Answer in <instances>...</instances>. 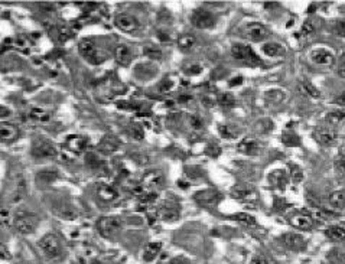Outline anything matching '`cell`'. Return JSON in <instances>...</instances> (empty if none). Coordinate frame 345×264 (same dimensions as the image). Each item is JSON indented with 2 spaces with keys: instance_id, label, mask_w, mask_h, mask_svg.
<instances>
[{
  "instance_id": "680465c9",
  "label": "cell",
  "mask_w": 345,
  "mask_h": 264,
  "mask_svg": "<svg viewBox=\"0 0 345 264\" xmlns=\"http://www.w3.org/2000/svg\"><path fill=\"white\" fill-rule=\"evenodd\" d=\"M158 36L161 38V41H162V42H168V41H169V36H168L166 33H164V32H159V33H158Z\"/></svg>"
},
{
  "instance_id": "4316f807",
  "label": "cell",
  "mask_w": 345,
  "mask_h": 264,
  "mask_svg": "<svg viewBox=\"0 0 345 264\" xmlns=\"http://www.w3.org/2000/svg\"><path fill=\"white\" fill-rule=\"evenodd\" d=\"M231 196L238 201H256L257 199V192L253 186H246V188H234L231 191Z\"/></svg>"
},
{
  "instance_id": "b9f144b4",
  "label": "cell",
  "mask_w": 345,
  "mask_h": 264,
  "mask_svg": "<svg viewBox=\"0 0 345 264\" xmlns=\"http://www.w3.org/2000/svg\"><path fill=\"white\" fill-rule=\"evenodd\" d=\"M334 166H335V172L340 178H345V156H340L335 159L334 162Z\"/></svg>"
},
{
  "instance_id": "60d3db41",
  "label": "cell",
  "mask_w": 345,
  "mask_h": 264,
  "mask_svg": "<svg viewBox=\"0 0 345 264\" xmlns=\"http://www.w3.org/2000/svg\"><path fill=\"white\" fill-rule=\"evenodd\" d=\"M332 30L335 35L345 38V19H337L332 22Z\"/></svg>"
},
{
  "instance_id": "6da1fadb",
  "label": "cell",
  "mask_w": 345,
  "mask_h": 264,
  "mask_svg": "<svg viewBox=\"0 0 345 264\" xmlns=\"http://www.w3.org/2000/svg\"><path fill=\"white\" fill-rule=\"evenodd\" d=\"M30 156L35 159H55L58 157V149L52 140L35 137L30 144Z\"/></svg>"
},
{
  "instance_id": "9c48e42d",
  "label": "cell",
  "mask_w": 345,
  "mask_h": 264,
  "mask_svg": "<svg viewBox=\"0 0 345 264\" xmlns=\"http://www.w3.org/2000/svg\"><path fill=\"white\" fill-rule=\"evenodd\" d=\"M179 204L176 201H169L166 199L165 202L158 209V217L159 220L166 221V223H173L179 220Z\"/></svg>"
},
{
  "instance_id": "bcb514c9",
  "label": "cell",
  "mask_w": 345,
  "mask_h": 264,
  "mask_svg": "<svg viewBox=\"0 0 345 264\" xmlns=\"http://www.w3.org/2000/svg\"><path fill=\"white\" fill-rule=\"evenodd\" d=\"M315 30H317V28H315V23L309 19V20H306L304 25H302V28H301V33H302L304 36H309V35H312Z\"/></svg>"
},
{
  "instance_id": "8fae6325",
  "label": "cell",
  "mask_w": 345,
  "mask_h": 264,
  "mask_svg": "<svg viewBox=\"0 0 345 264\" xmlns=\"http://www.w3.org/2000/svg\"><path fill=\"white\" fill-rule=\"evenodd\" d=\"M314 137L319 144L322 146H334L338 141V133L335 132L334 127L330 126H321L317 127L314 132Z\"/></svg>"
},
{
  "instance_id": "484cf974",
  "label": "cell",
  "mask_w": 345,
  "mask_h": 264,
  "mask_svg": "<svg viewBox=\"0 0 345 264\" xmlns=\"http://www.w3.org/2000/svg\"><path fill=\"white\" fill-rule=\"evenodd\" d=\"M289 178L290 175H288L285 170L277 169V170L272 172V173L269 175V182H270V185H272L273 188H276V189H285L286 185H288Z\"/></svg>"
},
{
  "instance_id": "94428289",
  "label": "cell",
  "mask_w": 345,
  "mask_h": 264,
  "mask_svg": "<svg viewBox=\"0 0 345 264\" xmlns=\"http://www.w3.org/2000/svg\"><path fill=\"white\" fill-rule=\"evenodd\" d=\"M340 62H341V64H345V51L340 55Z\"/></svg>"
},
{
  "instance_id": "d4e9b609",
  "label": "cell",
  "mask_w": 345,
  "mask_h": 264,
  "mask_svg": "<svg viewBox=\"0 0 345 264\" xmlns=\"http://www.w3.org/2000/svg\"><path fill=\"white\" fill-rule=\"evenodd\" d=\"M59 179V173L55 169H43L41 172L36 173V183L39 186H48L52 185Z\"/></svg>"
},
{
  "instance_id": "f907efd6",
  "label": "cell",
  "mask_w": 345,
  "mask_h": 264,
  "mask_svg": "<svg viewBox=\"0 0 345 264\" xmlns=\"http://www.w3.org/2000/svg\"><path fill=\"white\" fill-rule=\"evenodd\" d=\"M169 264H192V263H191V260H189L188 257H185V256H176V257H173V259L169 262Z\"/></svg>"
},
{
  "instance_id": "7bdbcfd3",
  "label": "cell",
  "mask_w": 345,
  "mask_h": 264,
  "mask_svg": "<svg viewBox=\"0 0 345 264\" xmlns=\"http://www.w3.org/2000/svg\"><path fill=\"white\" fill-rule=\"evenodd\" d=\"M127 130H129V133L132 134V137H133V139L142 140L143 139V136H145L143 129H142L139 125H136V123H133V125L129 126V127H127Z\"/></svg>"
},
{
  "instance_id": "74e56055",
  "label": "cell",
  "mask_w": 345,
  "mask_h": 264,
  "mask_svg": "<svg viewBox=\"0 0 345 264\" xmlns=\"http://www.w3.org/2000/svg\"><path fill=\"white\" fill-rule=\"evenodd\" d=\"M217 103L222 107H233L235 104V97L231 93H221L217 97Z\"/></svg>"
},
{
  "instance_id": "ee69618b",
  "label": "cell",
  "mask_w": 345,
  "mask_h": 264,
  "mask_svg": "<svg viewBox=\"0 0 345 264\" xmlns=\"http://www.w3.org/2000/svg\"><path fill=\"white\" fill-rule=\"evenodd\" d=\"M266 98L269 101H273V103H282L285 100V93L279 91V90H275V91H269L266 93Z\"/></svg>"
},
{
  "instance_id": "603a6c76",
  "label": "cell",
  "mask_w": 345,
  "mask_h": 264,
  "mask_svg": "<svg viewBox=\"0 0 345 264\" xmlns=\"http://www.w3.org/2000/svg\"><path fill=\"white\" fill-rule=\"evenodd\" d=\"M96 192L97 195H98V198H100L101 201H104V202H113V201H116V199L119 198V191H117L114 186L107 185V183L98 185Z\"/></svg>"
},
{
  "instance_id": "ab89813d",
  "label": "cell",
  "mask_w": 345,
  "mask_h": 264,
  "mask_svg": "<svg viewBox=\"0 0 345 264\" xmlns=\"http://www.w3.org/2000/svg\"><path fill=\"white\" fill-rule=\"evenodd\" d=\"M143 54L148 56V58H151V59H161V58H162V51H161L159 48L153 46V45L145 46Z\"/></svg>"
},
{
  "instance_id": "d590c367",
  "label": "cell",
  "mask_w": 345,
  "mask_h": 264,
  "mask_svg": "<svg viewBox=\"0 0 345 264\" xmlns=\"http://www.w3.org/2000/svg\"><path fill=\"white\" fill-rule=\"evenodd\" d=\"M231 218H233L234 221H237V223L244 224V225H249V227H254V225L257 224L256 218H254V217H251V215H249V214H246V212H241V214L233 215Z\"/></svg>"
},
{
  "instance_id": "d6986e66",
  "label": "cell",
  "mask_w": 345,
  "mask_h": 264,
  "mask_svg": "<svg viewBox=\"0 0 345 264\" xmlns=\"http://www.w3.org/2000/svg\"><path fill=\"white\" fill-rule=\"evenodd\" d=\"M237 149H238V152H241L243 154H247V156H257L259 153L262 152L260 141L256 140L254 137H244L238 143Z\"/></svg>"
},
{
  "instance_id": "5bb4252c",
  "label": "cell",
  "mask_w": 345,
  "mask_h": 264,
  "mask_svg": "<svg viewBox=\"0 0 345 264\" xmlns=\"http://www.w3.org/2000/svg\"><path fill=\"white\" fill-rule=\"evenodd\" d=\"M309 56H311V61L314 64L322 65V67H331L335 62V55L327 48H315V49H312Z\"/></svg>"
},
{
  "instance_id": "9f6ffc18",
  "label": "cell",
  "mask_w": 345,
  "mask_h": 264,
  "mask_svg": "<svg viewBox=\"0 0 345 264\" xmlns=\"http://www.w3.org/2000/svg\"><path fill=\"white\" fill-rule=\"evenodd\" d=\"M243 83V77H235V78H233V80H230V85L231 87H235V85H240V84Z\"/></svg>"
},
{
  "instance_id": "7402d4cb",
  "label": "cell",
  "mask_w": 345,
  "mask_h": 264,
  "mask_svg": "<svg viewBox=\"0 0 345 264\" xmlns=\"http://www.w3.org/2000/svg\"><path fill=\"white\" fill-rule=\"evenodd\" d=\"M19 129L16 127L12 123H6V122H1V126H0V136H1V140L6 141V143H13L16 140L19 139Z\"/></svg>"
},
{
  "instance_id": "5b68a950",
  "label": "cell",
  "mask_w": 345,
  "mask_h": 264,
  "mask_svg": "<svg viewBox=\"0 0 345 264\" xmlns=\"http://www.w3.org/2000/svg\"><path fill=\"white\" fill-rule=\"evenodd\" d=\"M243 36L251 42H262L270 36V29L259 22H251L243 28Z\"/></svg>"
},
{
  "instance_id": "d6a6232c",
  "label": "cell",
  "mask_w": 345,
  "mask_h": 264,
  "mask_svg": "<svg viewBox=\"0 0 345 264\" xmlns=\"http://www.w3.org/2000/svg\"><path fill=\"white\" fill-rule=\"evenodd\" d=\"M325 236L332 241H345V227L331 225L325 230Z\"/></svg>"
},
{
  "instance_id": "6f0895ef",
  "label": "cell",
  "mask_w": 345,
  "mask_h": 264,
  "mask_svg": "<svg viewBox=\"0 0 345 264\" xmlns=\"http://www.w3.org/2000/svg\"><path fill=\"white\" fill-rule=\"evenodd\" d=\"M7 116H10V110H7L4 106H1V109H0V117L4 119V117H7Z\"/></svg>"
},
{
  "instance_id": "816d5d0a",
  "label": "cell",
  "mask_w": 345,
  "mask_h": 264,
  "mask_svg": "<svg viewBox=\"0 0 345 264\" xmlns=\"http://www.w3.org/2000/svg\"><path fill=\"white\" fill-rule=\"evenodd\" d=\"M185 72H186L188 75H199V74L202 72V67H201V65H196V64H195V65H191V67H188Z\"/></svg>"
},
{
  "instance_id": "f5cc1de1",
  "label": "cell",
  "mask_w": 345,
  "mask_h": 264,
  "mask_svg": "<svg viewBox=\"0 0 345 264\" xmlns=\"http://www.w3.org/2000/svg\"><path fill=\"white\" fill-rule=\"evenodd\" d=\"M334 104L335 106H340V107H345V91L341 93L340 96H337V98L334 100Z\"/></svg>"
},
{
  "instance_id": "ffe728a7",
  "label": "cell",
  "mask_w": 345,
  "mask_h": 264,
  "mask_svg": "<svg viewBox=\"0 0 345 264\" xmlns=\"http://www.w3.org/2000/svg\"><path fill=\"white\" fill-rule=\"evenodd\" d=\"M290 224L298 228V230H302V231H308V230H312L314 225H315V221L314 218L311 217V214H306V212H301V214H295L290 217Z\"/></svg>"
},
{
  "instance_id": "681fc988",
  "label": "cell",
  "mask_w": 345,
  "mask_h": 264,
  "mask_svg": "<svg viewBox=\"0 0 345 264\" xmlns=\"http://www.w3.org/2000/svg\"><path fill=\"white\" fill-rule=\"evenodd\" d=\"M205 153L207 154H209V156H212V157H217V156H220L221 153V149L217 146V144H212V143H209L208 144V147L205 149Z\"/></svg>"
},
{
  "instance_id": "ac0fdd59",
  "label": "cell",
  "mask_w": 345,
  "mask_h": 264,
  "mask_svg": "<svg viewBox=\"0 0 345 264\" xmlns=\"http://www.w3.org/2000/svg\"><path fill=\"white\" fill-rule=\"evenodd\" d=\"M122 146V141L114 134H106L98 141L97 149L103 153H116Z\"/></svg>"
},
{
  "instance_id": "f1b7e54d",
  "label": "cell",
  "mask_w": 345,
  "mask_h": 264,
  "mask_svg": "<svg viewBox=\"0 0 345 264\" xmlns=\"http://www.w3.org/2000/svg\"><path fill=\"white\" fill-rule=\"evenodd\" d=\"M330 207L334 211H344L345 209V192L344 191H334L328 198Z\"/></svg>"
},
{
  "instance_id": "4fadbf2b",
  "label": "cell",
  "mask_w": 345,
  "mask_h": 264,
  "mask_svg": "<svg viewBox=\"0 0 345 264\" xmlns=\"http://www.w3.org/2000/svg\"><path fill=\"white\" fill-rule=\"evenodd\" d=\"M280 241H282V244L290 251H304L306 250V246H308L306 238L299 236V234H295V233L283 234L282 238H280Z\"/></svg>"
},
{
  "instance_id": "836d02e7",
  "label": "cell",
  "mask_w": 345,
  "mask_h": 264,
  "mask_svg": "<svg viewBox=\"0 0 345 264\" xmlns=\"http://www.w3.org/2000/svg\"><path fill=\"white\" fill-rule=\"evenodd\" d=\"M218 133L222 139L233 140L238 137L240 130H238V127L233 125H218Z\"/></svg>"
},
{
  "instance_id": "ba28073f",
  "label": "cell",
  "mask_w": 345,
  "mask_h": 264,
  "mask_svg": "<svg viewBox=\"0 0 345 264\" xmlns=\"http://www.w3.org/2000/svg\"><path fill=\"white\" fill-rule=\"evenodd\" d=\"M14 227L16 230L20 233V234H32L38 230L39 227V218L35 215V214H25V215H20L14 220Z\"/></svg>"
},
{
  "instance_id": "7c38bea8",
  "label": "cell",
  "mask_w": 345,
  "mask_h": 264,
  "mask_svg": "<svg viewBox=\"0 0 345 264\" xmlns=\"http://www.w3.org/2000/svg\"><path fill=\"white\" fill-rule=\"evenodd\" d=\"M64 147L69 153L80 154V153L85 152V149L88 147V139L83 134H71L64 141Z\"/></svg>"
},
{
  "instance_id": "52a82bcc",
  "label": "cell",
  "mask_w": 345,
  "mask_h": 264,
  "mask_svg": "<svg viewBox=\"0 0 345 264\" xmlns=\"http://www.w3.org/2000/svg\"><path fill=\"white\" fill-rule=\"evenodd\" d=\"M231 55L238 61H246V62L256 64V65L262 64V59L257 56V54L250 48L249 45H244V43H234L231 46Z\"/></svg>"
},
{
  "instance_id": "c3c4849f",
  "label": "cell",
  "mask_w": 345,
  "mask_h": 264,
  "mask_svg": "<svg viewBox=\"0 0 345 264\" xmlns=\"http://www.w3.org/2000/svg\"><path fill=\"white\" fill-rule=\"evenodd\" d=\"M173 85H175L173 78L168 77V78H165V80L162 81V84H161V91H164V93H166V91H171V90L173 88Z\"/></svg>"
},
{
  "instance_id": "cb8c5ba5",
  "label": "cell",
  "mask_w": 345,
  "mask_h": 264,
  "mask_svg": "<svg viewBox=\"0 0 345 264\" xmlns=\"http://www.w3.org/2000/svg\"><path fill=\"white\" fill-rule=\"evenodd\" d=\"M262 52L269 58H280L286 54V48L279 42H266L262 45Z\"/></svg>"
},
{
  "instance_id": "11a10c76",
  "label": "cell",
  "mask_w": 345,
  "mask_h": 264,
  "mask_svg": "<svg viewBox=\"0 0 345 264\" xmlns=\"http://www.w3.org/2000/svg\"><path fill=\"white\" fill-rule=\"evenodd\" d=\"M337 75L345 80V64H340V67L337 68Z\"/></svg>"
},
{
  "instance_id": "f6af8a7d",
  "label": "cell",
  "mask_w": 345,
  "mask_h": 264,
  "mask_svg": "<svg viewBox=\"0 0 345 264\" xmlns=\"http://www.w3.org/2000/svg\"><path fill=\"white\" fill-rule=\"evenodd\" d=\"M283 141H285V144H288V146H298V144H299V137H298L293 132H286V133L283 134Z\"/></svg>"
},
{
  "instance_id": "7dc6e473",
  "label": "cell",
  "mask_w": 345,
  "mask_h": 264,
  "mask_svg": "<svg viewBox=\"0 0 345 264\" xmlns=\"http://www.w3.org/2000/svg\"><path fill=\"white\" fill-rule=\"evenodd\" d=\"M189 123H191V126L193 127V130H198V129H201V127H202V125H204L202 119H201L198 114L189 116Z\"/></svg>"
},
{
  "instance_id": "2e32d148",
  "label": "cell",
  "mask_w": 345,
  "mask_h": 264,
  "mask_svg": "<svg viewBox=\"0 0 345 264\" xmlns=\"http://www.w3.org/2000/svg\"><path fill=\"white\" fill-rule=\"evenodd\" d=\"M165 183V175L162 170H158V169H152V170H148L143 176H142V185L145 188H159Z\"/></svg>"
},
{
  "instance_id": "3957f363",
  "label": "cell",
  "mask_w": 345,
  "mask_h": 264,
  "mask_svg": "<svg viewBox=\"0 0 345 264\" xmlns=\"http://www.w3.org/2000/svg\"><path fill=\"white\" fill-rule=\"evenodd\" d=\"M78 52L88 64H93V65H100L104 61V55L98 49L96 42L87 39V38L78 43Z\"/></svg>"
},
{
  "instance_id": "8d00e7d4",
  "label": "cell",
  "mask_w": 345,
  "mask_h": 264,
  "mask_svg": "<svg viewBox=\"0 0 345 264\" xmlns=\"http://www.w3.org/2000/svg\"><path fill=\"white\" fill-rule=\"evenodd\" d=\"M155 201H158V194L152 192V191H148V192H145V194L139 196V204L142 207H149V205H152Z\"/></svg>"
},
{
  "instance_id": "44dd1931",
  "label": "cell",
  "mask_w": 345,
  "mask_h": 264,
  "mask_svg": "<svg viewBox=\"0 0 345 264\" xmlns=\"http://www.w3.org/2000/svg\"><path fill=\"white\" fill-rule=\"evenodd\" d=\"M114 58H116V61L120 65L129 67L132 64V61H133V52H132V49L127 45L120 43V45H117L114 48Z\"/></svg>"
},
{
  "instance_id": "30bf717a",
  "label": "cell",
  "mask_w": 345,
  "mask_h": 264,
  "mask_svg": "<svg viewBox=\"0 0 345 264\" xmlns=\"http://www.w3.org/2000/svg\"><path fill=\"white\" fill-rule=\"evenodd\" d=\"M52 211H54V215L62 218V220H67V221H72V220L80 217V211L71 201L58 202L52 207Z\"/></svg>"
},
{
  "instance_id": "f35d334b",
  "label": "cell",
  "mask_w": 345,
  "mask_h": 264,
  "mask_svg": "<svg viewBox=\"0 0 345 264\" xmlns=\"http://www.w3.org/2000/svg\"><path fill=\"white\" fill-rule=\"evenodd\" d=\"M304 170L301 167L298 166V165H290V181L296 185V183H301V182L304 181Z\"/></svg>"
},
{
  "instance_id": "8992f818",
  "label": "cell",
  "mask_w": 345,
  "mask_h": 264,
  "mask_svg": "<svg viewBox=\"0 0 345 264\" xmlns=\"http://www.w3.org/2000/svg\"><path fill=\"white\" fill-rule=\"evenodd\" d=\"M191 23L196 29H212L217 23V19L207 9H196L191 16Z\"/></svg>"
},
{
  "instance_id": "f546056e",
  "label": "cell",
  "mask_w": 345,
  "mask_h": 264,
  "mask_svg": "<svg viewBox=\"0 0 345 264\" xmlns=\"http://www.w3.org/2000/svg\"><path fill=\"white\" fill-rule=\"evenodd\" d=\"M161 250H162V243H159V241L149 243L146 246V249H145V253H143V260L146 263H151V262H153L159 256Z\"/></svg>"
},
{
  "instance_id": "e0dca14e",
  "label": "cell",
  "mask_w": 345,
  "mask_h": 264,
  "mask_svg": "<svg viewBox=\"0 0 345 264\" xmlns=\"http://www.w3.org/2000/svg\"><path fill=\"white\" fill-rule=\"evenodd\" d=\"M193 198L201 205H214V204H217L221 198H222V195L217 189L209 188V189H204V191L196 192V194L193 195Z\"/></svg>"
},
{
  "instance_id": "277c9868",
  "label": "cell",
  "mask_w": 345,
  "mask_h": 264,
  "mask_svg": "<svg viewBox=\"0 0 345 264\" xmlns=\"http://www.w3.org/2000/svg\"><path fill=\"white\" fill-rule=\"evenodd\" d=\"M39 246H41V250L45 253V256L51 260H59L64 254L62 244L55 234H46L42 237Z\"/></svg>"
},
{
  "instance_id": "9a60e30c",
  "label": "cell",
  "mask_w": 345,
  "mask_h": 264,
  "mask_svg": "<svg viewBox=\"0 0 345 264\" xmlns=\"http://www.w3.org/2000/svg\"><path fill=\"white\" fill-rule=\"evenodd\" d=\"M114 25L123 32H133L139 28V20L130 13H119L114 17Z\"/></svg>"
},
{
  "instance_id": "db71d44e",
  "label": "cell",
  "mask_w": 345,
  "mask_h": 264,
  "mask_svg": "<svg viewBox=\"0 0 345 264\" xmlns=\"http://www.w3.org/2000/svg\"><path fill=\"white\" fill-rule=\"evenodd\" d=\"M251 264H269V259H266L264 256H256Z\"/></svg>"
},
{
  "instance_id": "83f0119b",
  "label": "cell",
  "mask_w": 345,
  "mask_h": 264,
  "mask_svg": "<svg viewBox=\"0 0 345 264\" xmlns=\"http://www.w3.org/2000/svg\"><path fill=\"white\" fill-rule=\"evenodd\" d=\"M327 126L330 127H335V126H341L345 123V110L343 109H335V110H331L325 114L324 117Z\"/></svg>"
},
{
  "instance_id": "91938a15",
  "label": "cell",
  "mask_w": 345,
  "mask_h": 264,
  "mask_svg": "<svg viewBox=\"0 0 345 264\" xmlns=\"http://www.w3.org/2000/svg\"><path fill=\"white\" fill-rule=\"evenodd\" d=\"M179 101L180 103H189V101H192V97L191 96H180Z\"/></svg>"
},
{
  "instance_id": "7a4b0ae2",
  "label": "cell",
  "mask_w": 345,
  "mask_h": 264,
  "mask_svg": "<svg viewBox=\"0 0 345 264\" xmlns=\"http://www.w3.org/2000/svg\"><path fill=\"white\" fill-rule=\"evenodd\" d=\"M96 228L103 238L113 240L120 234L123 228V221L119 217H101L97 220Z\"/></svg>"
},
{
  "instance_id": "e575fe53",
  "label": "cell",
  "mask_w": 345,
  "mask_h": 264,
  "mask_svg": "<svg viewBox=\"0 0 345 264\" xmlns=\"http://www.w3.org/2000/svg\"><path fill=\"white\" fill-rule=\"evenodd\" d=\"M196 45V38L191 33H183L178 38V46L182 51H191Z\"/></svg>"
},
{
  "instance_id": "1f68e13d",
  "label": "cell",
  "mask_w": 345,
  "mask_h": 264,
  "mask_svg": "<svg viewBox=\"0 0 345 264\" xmlns=\"http://www.w3.org/2000/svg\"><path fill=\"white\" fill-rule=\"evenodd\" d=\"M299 91L304 94L305 97L315 98V100L322 97V96H321V91L318 90L314 84L309 83V81H302V83H299Z\"/></svg>"
},
{
  "instance_id": "4dcf8cb0",
  "label": "cell",
  "mask_w": 345,
  "mask_h": 264,
  "mask_svg": "<svg viewBox=\"0 0 345 264\" xmlns=\"http://www.w3.org/2000/svg\"><path fill=\"white\" fill-rule=\"evenodd\" d=\"M29 119L36 123H49L51 122V114L46 110H42L38 107H32L28 113Z\"/></svg>"
}]
</instances>
